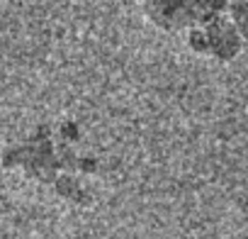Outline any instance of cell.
<instances>
[{
	"label": "cell",
	"mask_w": 248,
	"mask_h": 239,
	"mask_svg": "<svg viewBox=\"0 0 248 239\" xmlns=\"http://www.w3.org/2000/svg\"><path fill=\"white\" fill-rule=\"evenodd\" d=\"M59 137L66 144H76L80 139V125L76 122V120H63V122L59 125Z\"/></svg>",
	"instance_id": "obj_7"
},
{
	"label": "cell",
	"mask_w": 248,
	"mask_h": 239,
	"mask_svg": "<svg viewBox=\"0 0 248 239\" xmlns=\"http://www.w3.org/2000/svg\"><path fill=\"white\" fill-rule=\"evenodd\" d=\"M51 186H54V190H56V195H59V198H63V200H68V203H73V205L85 207V205H90V203H93L90 193L85 190V186L78 181V176H76V173L61 171Z\"/></svg>",
	"instance_id": "obj_4"
},
{
	"label": "cell",
	"mask_w": 248,
	"mask_h": 239,
	"mask_svg": "<svg viewBox=\"0 0 248 239\" xmlns=\"http://www.w3.org/2000/svg\"><path fill=\"white\" fill-rule=\"evenodd\" d=\"M204 32H207V39H209V56H214L217 61L229 64L243 51L246 42H243L241 32L236 30L233 20L229 17V13L212 17L204 25Z\"/></svg>",
	"instance_id": "obj_3"
},
{
	"label": "cell",
	"mask_w": 248,
	"mask_h": 239,
	"mask_svg": "<svg viewBox=\"0 0 248 239\" xmlns=\"http://www.w3.org/2000/svg\"><path fill=\"white\" fill-rule=\"evenodd\" d=\"M97 159H93V156H80L78 159V173H95L97 171Z\"/></svg>",
	"instance_id": "obj_8"
},
{
	"label": "cell",
	"mask_w": 248,
	"mask_h": 239,
	"mask_svg": "<svg viewBox=\"0 0 248 239\" xmlns=\"http://www.w3.org/2000/svg\"><path fill=\"white\" fill-rule=\"evenodd\" d=\"M229 3H231V0H229Z\"/></svg>",
	"instance_id": "obj_9"
},
{
	"label": "cell",
	"mask_w": 248,
	"mask_h": 239,
	"mask_svg": "<svg viewBox=\"0 0 248 239\" xmlns=\"http://www.w3.org/2000/svg\"><path fill=\"white\" fill-rule=\"evenodd\" d=\"M226 13H229V17L233 20L236 30L241 32L243 42H248V0H231Z\"/></svg>",
	"instance_id": "obj_5"
},
{
	"label": "cell",
	"mask_w": 248,
	"mask_h": 239,
	"mask_svg": "<svg viewBox=\"0 0 248 239\" xmlns=\"http://www.w3.org/2000/svg\"><path fill=\"white\" fill-rule=\"evenodd\" d=\"M3 169H20L27 178L39 183H54L61 173L59 164V149L51 139V127L39 125L25 142L10 144L0 154Z\"/></svg>",
	"instance_id": "obj_1"
},
{
	"label": "cell",
	"mask_w": 248,
	"mask_h": 239,
	"mask_svg": "<svg viewBox=\"0 0 248 239\" xmlns=\"http://www.w3.org/2000/svg\"><path fill=\"white\" fill-rule=\"evenodd\" d=\"M229 10V0H144L146 20L163 32H187Z\"/></svg>",
	"instance_id": "obj_2"
},
{
	"label": "cell",
	"mask_w": 248,
	"mask_h": 239,
	"mask_svg": "<svg viewBox=\"0 0 248 239\" xmlns=\"http://www.w3.org/2000/svg\"><path fill=\"white\" fill-rule=\"evenodd\" d=\"M187 49L195 51V54H202V56L209 54V39H207L204 25H197V27L187 30Z\"/></svg>",
	"instance_id": "obj_6"
}]
</instances>
